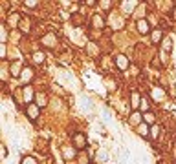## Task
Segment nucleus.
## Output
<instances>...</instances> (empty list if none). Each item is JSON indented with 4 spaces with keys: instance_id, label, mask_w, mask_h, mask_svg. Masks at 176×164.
<instances>
[{
    "instance_id": "obj_1",
    "label": "nucleus",
    "mask_w": 176,
    "mask_h": 164,
    "mask_svg": "<svg viewBox=\"0 0 176 164\" xmlns=\"http://www.w3.org/2000/svg\"><path fill=\"white\" fill-rule=\"evenodd\" d=\"M35 97H37V93H35V89L31 88V84H30V86H24V89H22V99H24V102H26V104H31V102L35 100Z\"/></svg>"
},
{
    "instance_id": "obj_2",
    "label": "nucleus",
    "mask_w": 176,
    "mask_h": 164,
    "mask_svg": "<svg viewBox=\"0 0 176 164\" xmlns=\"http://www.w3.org/2000/svg\"><path fill=\"white\" fill-rule=\"evenodd\" d=\"M114 64H116V67L119 69V71H127L128 69V58L125 55H121V53H118L114 57Z\"/></svg>"
},
{
    "instance_id": "obj_3",
    "label": "nucleus",
    "mask_w": 176,
    "mask_h": 164,
    "mask_svg": "<svg viewBox=\"0 0 176 164\" xmlns=\"http://www.w3.org/2000/svg\"><path fill=\"white\" fill-rule=\"evenodd\" d=\"M26 115H28V119L30 121H37L39 119V115H40V108L37 104H28L26 108Z\"/></svg>"
},
{
    "instance_id": "obj_4",
    "label": "nucleus",
    "mask_w": 176,
    "mask_h": 164,
    "mask_svg": "<svg viewBox=\"0 0 176 164\" xmlns=\"http://www.w3.org/2000/svg\"><path fill=\"white\" fill-rule=\"evenodd\" d=\"M72 142H74V146H75L77 150H83V148H86V137H84L83 133H74Z\"/></svg>"
},
{
    "instance_id": "obj_5",
    "label": "nucleus",
    "mask_w": 176,
    "mask_h": 164,
    "mask_svg": "<svg viewBox=\"0 0 176 164\" xmlns=\"http://www.w3.org/2000/svg\"><path fill=\"white\" fill-rule=\"evenodd\" d=\"M136 28H138V31H140L141 35L152 33V31H150V24H149V20H147V18H140V20L136 22Z\"/></svg>"
},
{
    "instance_id": "obj_6",
    "label": "nucleus",
    "mask_w": 176,
    "mask_h": 164,
    "mask_svg": "<svg viewBox=\"0 0 176 164\" xmlns=\"http://www.w3.org/2000/svg\"><path fill=\"white\" fill-rule=\"evenodd\" d=\"M40 42H42L44 48H53V46L57 44V37H55L53 33H48V35H44V37L40 38Z\"/></svg>"
},
{
    "instance_id": "obj_7",
    "label": "nucleus",
    "mask_w": 176,
    "mask_h": 164,
    "mask_svg": "<svg viewBox=\"0 0 176 164\" xmlns=\"http://www.w3.org/2000/svg\"><path fill=\"white\" fill-rule=\"evenodd\" d=\"M33 75H35V73H33L31 67H24V69H22V75H20V80L24 82L26 86H30V82L33 80Z\"/></svg>"
},
{
    "instance_id": "obj_8",
    "label": "nucleus",
    "mask_w": 176,
    "mask_h": 164,
    "mask_svg": "<svg viewBox=\"0 0 176 164\" xmlns=\"http://www.w3.org/2000/svg\"><path fill=\"white\" fill-rule=\"evenodd\" d=\"M20 20H22V16H20L18 13H11V15L8 16V20H6V26H9V28H17V26L20 24Z\"/></svg>"
},
{
    "instance_id": "obj_9",
    "label": "nucleus",
    "mask_w": 176,
    "mask_h": 164,
    "mask_svg": "<svg viewBox=\"0 0 176 164\" xmlns=\"http://www.w3.org/2000/svg\"><path fill=\"white\" fill-rule=\"evenodd\" d=\"M130 106H132V109H140V106H141V97H140L138 91H132V93H130Z\"/></svg>"
},
{
    "instance_id": "obj_10",
    "label": "nucleus",
    "mask_w": 176,
    "mask_h": 164,
    "mask_svg": "<svg viewBox=\"0 0 176 164\" xmlns=\"http://www.w3.org/2000/svg\"><path fill=\"white\" fill-rule=\"evenodd\" d=\"M92 26H94L96 29H103V28L106 26V20H105L101 15H94V16H92Z\"/></svg>"
},
{
    "instance_id": "obj_11",
    "label": "nucleus",
    "mask_w": 176,
    "mask_h": 164,
    "mask_svg": "<svg viewBox=\"0 0 176 164\" xmlns=\"http://www.w3.org/2000/svg\"><path fill=\"white\" fill-rule=\"evenodd\" d=\"M119 4H121V9H123V13L130 15L132 11H134V7H136L140 2H119Z\"/></svg>"
},
{
    "instance_id": "obj_12",
    "label": "nucleus",
    "mask_w": 176,
    "mask_h": 164,
    "mask_svg": "<svg viewBox=\"0 0 176 164\" xmlns=\"http://www.w3.org/2000/svg\"><path fill=\"white\" fill-rule=\"evenodd\" d=\"M152 99L156 100V102H162V100L165 99V91H163L162 88H154V89H152Z\"/></svg>"
},
{
    "instance_id": "obj_13",
    "label": "nucleus",
    "mask_w": 176,
    "mask_h": 164,
    "mask_svg": "<svg viewBox=\"0 0 176 164\" xmlns=\"http://www.w3.org/2000/svg\"><path fill=\"white\" fill-rule=\"evenodd\" d=\"M150 40H152V44H160L163 40V31L162 29H154L150 33Z\"/></svg>"
},
{
    "instance_id": "obj_14",
    "label": "nucleus",
    "mask_w": 176,
    "mask_h": 164,
    "mask_svg": "<svg viewBox=\"0 0 176 164\" xmlns=\"http://www.w3.org/2000/svg\"><path fill=\"white\" fill-rule=\"evenodd\" d=\"M22 69H24V67H20V64L13 62V64L9 66V73H11L13 77H20V75H22Z\"/></svg>"
},
{
    "instance_id": "obj_15",
    "label": "nucleus",
    "mask_w": 176,
    "mask_h": 164,
    "mask_svg": "<svg viewBox=\"0 0 176 164\" xmlns=\"http://www.w3.org/2000/svg\"><path fill=\"white\" fill-rule=\"evenodd\" d=\"M141 121H143V113H141V111H134V113L130 115V122H136V126L143 124Z\"/></svg>"
},
{
    "instance_id": "obj_16",
    "label": "nucleus",
    "mask_w": 176,
    "mask_h": 164,
    "mask_svg": "<svg viewBox=\"0 0 176 164\" xmlns=\"http://www.w3.org/2000/svg\"><path fill=\"white\" fill-rule=\"evenodd\" d=\"M35 100H37V106H39V108H44V106L48 104V97L44 95V93H37Z\"/></svg>"
},
{
    "instance_id": "obj_17",
    "label": "nucleus",
    "mask_w": 176,
    "mask_h": 164,
    "mask_svg": "<svg viewBox=\"0 0 176 164\" xmlns=\"http://www.w3.org/2000/svg\"><path fill=\"white\" fill-rule=\"evenodd\" d=\"M154 121H156V117H154V113H152V111L143 113V122H145V124H154Z\"/></svg>"
},
{
    "instance_id": "obj_18",
    "label": "nucleus",
    "mask_w": 176,
    "mask_h": 164,
    "mask_svg": "<svg viewBox=\"0 0 176 164\" xmlns=\"http://www.w3.org/2000/svg\"><path fill=\"white\" fill-rule=\"evenodd\" d=\"M123 26H125V20L123 18H116V16L112 18V28L114 29H121Z\"/></svg>"
},
{
    "instance_id": "obj_19",
    "label": "nucleus",
    "mask_w": 176,
    "mask_h": 164,
    "mask_svg": "<svg viewBox=\"0 0 176 164\" xmlns=\"http://www.w3.org/2000/svg\"><path fill=\"white\" fill-rule=\"evenodd\" d=\"M149 131H150V130H149V124H145V122H143V124H140V126H138V133H140L141 137H147V135H149Z\"/></svg>"
},
{
    "instance_id": "obj_20",
    "label": "nucleus",
    "mask_w": 176,
    "mask_h": 164,
    "mask_svg": "<svg viewBox=\"0 0 176 164\" xmlns=\"http://www.w3.org/2000/svg\"><path fill=\"white\" fill-rule=\"evenodd\" d=\"M44 58H46V55H44V51H35V53H33V60H35L37 64L44 62Z\"/></svg>"
},
{
    "instance_id": "obj_21",
    "label": "nucleus",
    "mask_w": 176,
    "mask_h": 164,
    "mask_svg": "<svg viewBox=\"0 0 176 164\" xmlns=\"http://www.w3.org/2000/svg\"><path fill=\"white\" fill-rule=\"evenodd\" d=\"M62 153H64V159H66V160H70V159H74V157H75V153H74V150H72V148H64V151H62Z\"/></svg>"
},
{
    "instance_id": "obj_22",
    "label": "nucleus",
    "mask_w": 176,
    "mask_h": 164,
    "mask_svg": "<svg viewBox=\"0 0 176 164\" xmlns=\"http://www.w3.org/2000/svg\"><path fill=\"white\" fill-rule=\"evenodd\" d=\"M20 164H37V159L35 157H24Z\"/></svg>"
},
{
    "instance_id": "obj_23",
    "label": "nucleus",
    "mask_w": 176,
    "mask_h": 164,
    "mask_svg": "<svg viewBox=\"0 0 176 164\" xmlns=\"http://www.w3.org/2000/svg\"><path fill=\"white\" fill-rule=\"evenodd\" d=\"M86 49H90V55H97V46H96V44H92V42L86 46Z\"/></svg>"
},
{
    "instance_id": "obj_24",
    "label": "nucleus",
    "mask_w": 176,
    "mask_h": 164,
    "mask_svg": "<svg viewBox=\"0 0 176 164\" xmlns=\"http://www.w3.org/2000/svg\"><path fill=\"white\" fill-rule=\"evenodd\" d=\"M0 38H2V44H6V40L9 38V37H8V29H6V24H2V37H0Z\"/></svg>"
},
{
    "instance_id": "obj_25",
    "label": "nucleus",
    "mask_w": 176,
    "mask_h": 164,
    "mask_svg": "<svg viewBox=\"0 0 176 164\" xmlns=\"http://www.w3.org/2000/svg\"><path fill=\"white\" fill-rule=\"evenodd\" d=\"M24 6H28V7H35V6H39V2H37V0H26Z\"/></svg>"
},
{
    "instance_id": "obj_26",
    "label": "nucleus",
    "mask_w": 176,
    "mask_h": 164,
    "mask_svg": "<svg viewBox=\"0 0 176 164\" xmlns=\"http://www.w3.org/2000/svg\"><path fill=\"white\" fill-rule=\"evenodd\" d=\"M0 58H6V44H0Z\"/></svg>"
},
{
    "instance_id": "obj_27",
    "label": "nucleus",
    "mask_w": 176,
    "mask_h": 164,
    "mask_svg": "<svg viewBox=\"0 0 176 164\" xmlns=\"http://www.w3.org/2000/svg\"><path fill=\"white\" fill-rule=\"evenodd\" d=\"M99 6H101V7H103L105 11H106V9H110L108 6H112V2H99Z\"/></svg>"
},
{
    "instance_id": "obj_28",
    "label": "nucleus",
    "mask_w": 176,
    "mask_h": 164,
    "mask_svg": "<svg viewBox=\"0 0 176 164\" xmlns=\"http://www.w3.org/2000/svg\"><path fill=\"white\" fill-rule=\"evenodd\" d=\"M150 135H152V139H154V137H156V135H158V126H154V128H152V131H150Z\"/></svg>"
},
{
    "instance_id": "obj_29",
    "label": "nucleus",
    "mask_w": 176,
    "mask_h": 164,
    "mask_svg": "<svg viewBox=\"0 0 176 164\" xmlns=\"http://www.w3.org/2000/svg\"><path fill=\"white\" fill-rule=\"evenodd\" d=\"M2 157H8V150H6V146H2Z\"/></svg>"
},
{
    "instance_id": "obj_30",
    "label": "nucleus",
    "mask_w": 176,
    "mask_h": 164,
    "mask_svg": "<svg viewBox=\"0 0 176 164\" xmlns=\"http://www.w3.org/2000/svg\"><path fill=\"white\" fill-rule=\"evenodd\" d=\"M172 157H174V159H176V148H174V150H172Z\"/></svg>"
}]
</instances>
